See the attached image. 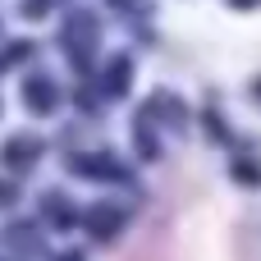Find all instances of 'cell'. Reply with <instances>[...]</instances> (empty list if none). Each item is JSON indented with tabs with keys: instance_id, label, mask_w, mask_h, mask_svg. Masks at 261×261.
Returning a JSON list of instances; mask_svg holds the SVG:
<instances>
[{
	"instance_id": "6da1fadb",
	"label": "cell",
	"mask_w": 261,
	"mask_h": 261,
	"mask_svg": "<svg viewBox=\"0 0 261 261\" xmlns=\"http://www.w3.org/2000/svg\"><path fill=\"white\" fill-rule=\"evenodd\" d=\"M64 50L73 55V60H92V50H96V18L92 14H73L69 18V28H64Z\"/></svg>"
},
{
	"instance_id": "7a4b0ae2",
	"label": "cell",
	"mask_w": 261,
	"mask_h": 261,
	"mask_svg": "<svg viewBox=\"0 0 261 261\" xmlns=\"http://www.w3.org/2000/svg\"><path fill=\"white\" fill-rule=\"evenodd\" d=\"M23 101H28V110H32V115L55 110V83H50V78H41V73H32V78L23 83Z\"/></svg>"
},
{
	"instance_id": "3957f363",
	"label": "cell",
	"mask_w": 261,
	"mask_h": 261,
	"mask_svg": "<svg viewBox=\"0 0 261 261\" xmlns=\"http://www.w3.org/2000/svg\"><path fill=\"white\" fill-rule=\"evenodd\" d=\"M83 225H87V234H96V239H110L119 225H124V216L115 211V206H87V216H83Z\"/></svg>"
},
{
	"instance_id": "277c9868",
	"label": "cell",
	"mask_w": 261,
	"mask_h": 261,
	"mask_svg": "<svg viewBox=\"0 0 261 261\" xmlns=\"http://www.w3.org/2000/svg\"><path fill=\"white\" fill-rule=\"evenodd\" d=\"M78 170H87L92 179H124V165L115 156H73Z\"/></svg>"
},
{
	"instance_id": "5b68a950",
	"label": "cell",
	"mask_w": 261,
	"mask_h": 261,
	"mask_svg": "<svg viewBox=\"0 0 261 261\" xmlns=\"http://www.w3.org/2000/svg\"><path fill=\"white\" fill-rule=\"evenodd\" d=\"M128 83H133V64H128V55L110 60V69H106V92H110V96H124Z\"/></svg>"
},
{
	"instance_id": "8992f818",
	"label": "cell",
	"mask_w": 261,
	"mask_h": 261,
	"mask_svg": "<svg viewBox=\"0 0 261 261\" xmlns=\"http://www.w3.org/2000/svg\"><path fill=\"white\" fill-rule=\"evenodd\" d=\"M32 156H37V142H32V138H14V142H5V151H0L5 165H28Z\"/></svg>"
},
{
	"instance_id": "52a82bcc",
	"label": "cell",
	"mask_w": 261,
	"mask_h": 261,
	"mask_svg": "<svg viewBox=\"0 0 261 261\" xmlns=\"http://www.w3.org/2000/svg\"><path fill=\"white\" fill-rule=\"evenodd\" d=\"M28 55H32V46H28V41L5 46V50H0V73H5V69H14V60H28Z\"/></svg>"
},
{
	"instance_id": "ba28073f",
	"label": "cell",
	"mask_w": 261,
	"mask_h": 261,
	"mask_svg": "<svg viewBox=\"0 0 261 261\" xmlns=\"http://www.w3.org/2000/svg\"><path fill=\"white\" fill-rule=\"evenodd\" d=\"M50 5H55V0H23V14H28V18H41Z\"/></svg>"
},
{
	"instance_id": "9c48e42d",
	"label": "cell",
	"mask_w": 261,
	"mask_h": 261,
	"mask_svg": "<svg viewBox=\"0 0 261 261\" xmlns=\"http://www.w3.org/2000/svg\"><path fill=\"white\" fill-rule=\"evenodd\" d=\"M0 202H14V188L9 184H0Z\"/></svg>"
},
{
	"instance_id": "30bf717a",
	"label": "cell",
	"mask_w": 261,
	"mask_h": 261,
	"mask_svg": "<svg viewBox=\"0 0 261 261\" xmlns=\"http://www.w3.org/2000/svg\"><path fill=\"white\" fill-rule=\"evenodd\" d=\"M229 5H239V9H252V5H261V0H229Z\"/></svg>"
},
{
	"instance_id": "8fae6325",
	"label": "cell",
	"mask_w": 261,
	"mask_h": 261,
	"mask_svg": "<svg viewBox=\"0 0 261 261\" xmlns=\"http://www.w3.org/2000/svg\"><path fill=\"white\" fill-rule=\"evenodd\" d=\"M60 261H78V257H73V252H69V257H60Z\"/></svg>"
},
{
	"instance_id": "7c38bea8",
	"label": "cell",
	"mask_w": 261,
	"mask_h": 261,
	"mask_svg": "<svg viewBox=\"0 0 261 261\" xmlns=\"http://www.w3.org/2000/svg\"><path fill=\"white\" fill-rule=\"evenodd\" d=\"M110 5H128V0H110Z\"/></svg>"
},
{
	"instance_id": "4fadbf2b",
	"label": "cell",
	"mask_w": 261,
	"mask_h": 261,
	"mask_svg": "<svg viewBox=\"0 0 261 261\" xmlns=\"http://www.w3.org/2000/svg\"><path fill=\"white\" fill-rule=\"evenodd\" d=\"M257 96H261V78H257Z\"/></svg>"
}]
</instances>
